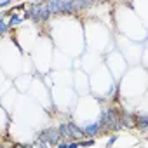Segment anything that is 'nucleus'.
<instances>
[{"label": "nucleus", "instance_id": "5", "mask_svg": "<svg viewBox=\"0 0 148 148\" xmlns=\"http://www.w3.org/2000/svg\"><path fill=\"white\" fill-rule=\"evenodd\" d=\"M134 127L139 129V131H146L148 129V115L146 113L134 115Z\"/></svg>", "mask_w": 148, "mask_h": 148}, {"label": "nucleus", "instance_id": "2", "mask_svg": "<svg viewBox=\"0 0 148 148\" xmlns=\"http://www.w3.org/2000/svg\"><path fill=\"white\" fill-rule=\"evenodd\" d=\"M28 7H30L28 14H30V19L33 21V25H44L51 19V12H49L47 4H32Z\"/></svg>", "mask_w": 148, "mask_h": 148}, {"label": "nucleus", "instance_id": "6", "mask_svg": "<svg viewBox=\"0 0 148 148\" xmlns=\"http://www.w3.org/2000/svg\"><path fill=\"white\" fill-rule=\"evenodd\" d=\"M7 25H9V28L18 26V25H23V18H21V14H18V12H9Z\"/></svg>", "mask_w": 148, "mask_h": 148}, {"label": "nucleus", "instance_id": "8", "mask_svg": "<svg viewBox=\"0 0 148 148\" xmlns=\"http://www.w3.org/2000/svg\"><path fill=\"white\" fill-rule=\"evenodd\" d=\"M79 145H80V146H86V148H87V146H94V145H96V139L87 138L86 141H79Z\"/></svg>", "mask_w": 148, "mask_h": 148}, {"label": "nucleus", "instance_id": "12", "mask_svg": "<svg viewBox=\"0 0 148 148\" xmlns=\"http://www.w3.org/2000/svg\"><path fill=\"white\" fill-rule=\"evenodd\" d=\"M21 148H35L33 143H21Z\"/></svg>", "mask_w": 148, "mask_h": 148}, {"label": "nucleus", "instance_id": "13", "mask_svg": "<svg viewBox=\"0 0 148 148\" xmlns=\"http://www.w3.org/2000/svg\"><path fill=\"white\" fill-rule=\"evenodd\" d=\"M0 148H7V146H5V145H0Z\"/></svg>", "mask_w": 148, "mask_h": 148}, {"label": "nucleus", "instance_id": "1", "mask_svg": "<svg viewBox=\"0 0 148 148\" xmlns=\"http://www.w3.org/2000/svg\"><path fill=\"white\" fill-rule=\"evenodd\" d=\"M61 141L59 134H58V129L54 125H49L45 129H42L40 132H37V138H35V143L33 145H47V146H56L58 143Z\"/></svg>", "mask_w": 148, "mask_h": 148}, {"label": "nucleus", "instance_id": "4", "mask_svg": "<svg viewBox=\"0 0 148 148\" xmlns=\"http://www.w3.org/2000/svg\"><path fill=\"white\" fill-rule=\"evenodd\" d=\"M66 127H68V136H70V139L79 141V139L86 138V136H84V131H82V127H80L79 124H75V122H66Z\"/></svg>", "mask_w": 148, "mask_h": 148}, {"label": "nucleus", "instance_id": "10", "mask_svg": "<svg viewBox=\"0 0 148 148\" xmlns=\"http://www.w3.org/2000/svg\"><path fill=\"white\" fill-rule=\"evenodd\" d=\"M11 0H5V2H0V9H5V7H11Z\"/></svg>", "mask_w": 148, "mask_h": 148}, {"label": "nucleus", "instance_id": "9", "mask_svg": "<svg viewBox=\"0 0 148 148\" xmlns=\"http://www.w3.org/2000/svg\"><path fill=\"white\" fill-rule=\"evenodd\" d=\"M68 143H70V141H66V139H61V141H59L56 146H58V148H66V146H68Z\"/></svg>", "mask_w": 148, "mask_h": 148}, {"label": "nucleus", "instance_id": "7", "mask_svg": "<svg viewBox=\"0 0 148 148\" xmlns=\"http://www.w3.org/2000/svg\"><path fill=\"white\" fill-rule=\"evenodd\" d=\"M117 139H119V136L117 134H112L110 138H108V141H106V145H105V148H112L115 143H117Z\"/></svg>", "mask_w": 148, "mask_h": 148}, {"label": "nucleus", "instance_id": "3", "mask_svg": "<svg viewBox=\"0 0 148 148\" xmlns=\"http://www.w3.org/2000/svg\"><path fill=\"white\" fill-rule=\"evenodd\" d=\"M82 127V131H84V136L86 138H98V136H101V129H99V124L98 122H87V124H84V125H80Z\"/></svg>", "mask_w": 148, "mask_h": 148}, {"label": "nucleus", "instance_id": "11", "mask_svg": "<svg viewBox=\"0 0 148 148\" xmlns=\"http://www.w3.org/2000/svg\"><path fill=\"white\" fill-rule=\"evenodd\" d=\"M79 146H80V145H79V141H70L66 148H79Z\"/></svg>", "mask_w": 148, "mask_h": 148}]
</instances>
